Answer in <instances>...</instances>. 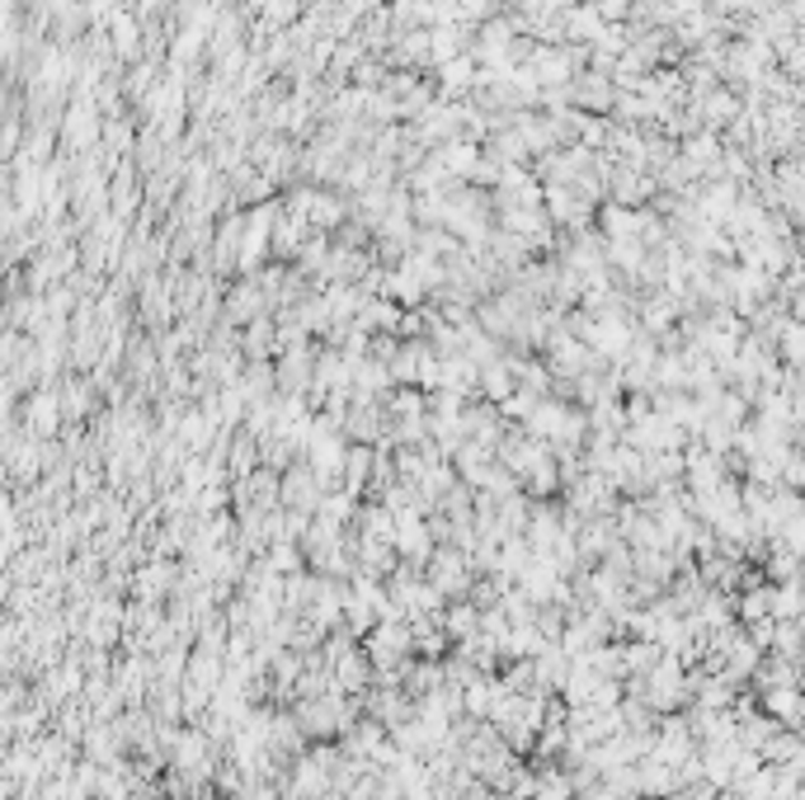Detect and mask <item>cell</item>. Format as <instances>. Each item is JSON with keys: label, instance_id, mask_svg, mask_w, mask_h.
I'll return each instance as SVG.
<instances>
[{"label": "cell", "instance_id": "cell-4", "mask_svg": "<svg viewBox=\"0 0 805 800\" xmlns=\"http://www.w3.org/2000/svg\"><path fill=\"white\" fill-rule=\"evenodd\" d=\"M283 504L292 513H311L321 504V476L316 471H292V480L283 486Z\"/></svg>", "mask_w": 805, "mask_h": 800}, {"label": "cell", "instance_id": "cell-7", "mask_svg": "<svg viewBox=\"0 0 805 800\" xmlns=\"http://www.w3.org/2000/svg\"><path fill=\"white\" fill-rule=\"evenodd\" d=\"M137 598H142V603H155V598H165V589L174 584V570L170 566H151V570H137Z\"/></svg>", "mask_w": 805, "mask_h": 800}, {"label": "cell", "instance_id": "cell-1", "mask_svg": "<svg viewBox=\"0 0 805 800\" xmlns=\"http://www.w3.org/2000/svg\"><path fill=\"white\" fill-rule=\"evenodd\" d=\"M429 584H434L443 598H462L471 589V566L462 551H434L429 560Z\"/></svg>", "mask_w": 805, "mask_h": 800}, {"label": "cell", "instance_id": "cell-10", "mask_svg": "<svg viewBox=\"0 0 805 800\" xmlns=\"http://www.w3.org/2000/svg\"><path fill=\"white\" fill-rule=\"evenodd\" d=\"M264 560H269V566L279 570V574H298V570H302V551L292 547V542H273Z\"/></svg>", "mask_w": 805, "mask_h": 800}, {"label": "cell", "instance_id": "cell-3", "mask_svg": "<svg viewBox=\"0 0 805 800\" xmlns=\"http://www.w3.org/2000/svg\"><path fill=\"white\" fill-rule=\"evenodd\" d=\"M763 716H773L777 726L801 730L805 726V692L796 683L792 688H768V692H763Z\"/></svg>", "mask_w": 805, "mask_h": 800}, {"label": "cell", "instance_id": "cell-12", "mask_svg": "<svg viewBox=\"0 0 805 800\" xmlns=\"http://www.w3.org/2000/svg\"><path fill=\"white\" fill-rule=\"evenodd\" d=\"M787 353H792V358H805V334H792V339H787Z\"/></svg>", "mask_w": 805, "mask_h": 800}, {"label": "cell", "instance_id": "cell-5", "mask_svg": "<svg viewBox=\"0 0 805 800\" xmlns=\"http://www.w3.org/2000/svg\"><path fill=\"white\" fill-rule=\"evenodd\" d=\"M805 617V584L787 579V584H773V622H801Z\"/></svg>", "mask_w": 805, "mask_h": 800}, {"label": "cell", "instance_id": "cell-11", "mask_svg": "<svg viewBox=\"0 0 805 800\" xmlns=\"http://www.w3.org/2000/svg\"><path fill=\"white\" fill-rule=\"evenodd\" d=\"M29 424H33L38 433H48V429L57 424V410H52V400H48V396H38V406L29 410Z\"/></svg>", "mask_w": 805, "mask_h": 800}, {"label": "cell", "instance_id": "cell-8", "mask_svg": "<svg viewBox=\"0 0 805 800\" xmlns=\"http://www.w3.org/2000/svg\"><path fill=\"white\" fill-rule=\"evenodd\" d=\"M739 617L744 622H763V617H773V589H758V584H749L744 589V598H739Z\"/></svg>", "mask_w": 805, "mask_h": 800}, {"label": "cell", "instance_id": "cell-6", "mask_svg": "<svg viewBox=\"0 0 805 800\" xmlns=\"http://www.w3.org/2000/svg\"><path fill=\"white\" fill-rule=\"evenodd\" d=\"M443 631L462 646V640H471V636L481 631V608H476V603H457V608H447V612H443Z\"/></svg>", "mask_w": 805, "mask_h": 800}, {"label": "cell", "instance_id": "cell-2", "mask_svg": "<svg viewBox=\"0 0 805 800\" xmlns=\"http://www.w3.org/2000/svg\"><path fill=\"white\" fill-rule=\"evenodd\" d=\"M396 551L405 556V560H434V532L424 528V518L415 513V509H405V513H396Z\"/></svg>", "mask_w": 805, "mask_h": 800}, {"label": "cell", "instance_id": "cell-9", "mask_svg": "<svg viewBox=\"0 0 805 800\" xmlns=\"http://www.w3.org/2000/svg\"><path fill=\"white\" fill-rule=\"evenodd\" d=\"M533 800H575V782H565V772H542L537 777V796Z\"/></svg>", "mask_w": 805, "mask_h": 800}]
</instances>
